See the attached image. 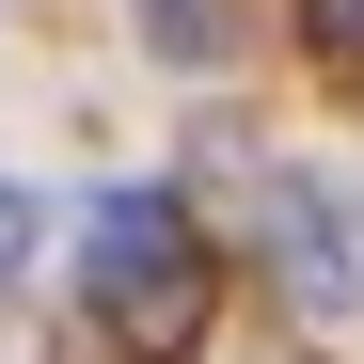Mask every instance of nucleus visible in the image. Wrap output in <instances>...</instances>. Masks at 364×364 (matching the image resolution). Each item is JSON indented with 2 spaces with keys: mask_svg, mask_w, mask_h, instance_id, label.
<instances>
[{
  "mask_svg": "<svg viewBox=\"0 0 364 364\" xmlns=\"http://www.w3.org/2000/svg\"><path fill=\"white\" fill-rule=\"evenodd\" d=\"M80 301H95V333L127 348V364H191L206 317H222V254L191 237L174 191H95V222H80Z\"/></svg>",
  "mask_w": 364,
  "mask_h": 364,
  "instance_id": "f257e3e1",
  "label": "nucleus"
},
{
  "mask_svg": "<svg viewBox=\"0 0 364 364\" xmlns=\"http://www.w3.org/2000/svg\"><path fill=\"white\" fill-rule=\"evenodd\" d=\"M254 222H269V269H285V301H301V317H348L364 254H348V206L317 191V174H269V191H254Z\"/></svg>",
  "mask_w": 364,
  "mask_h": 364,
  "instance_id": "f03ea898",
  "label": "nucleus"
},
{
  "mask_svg": "<svg viewBox=\"0 0 364 364\" xmlns=\"http://www.w3.org/2000/svg\"><path fill=\"white\" fill-rule=\"evenodd\" d=\"M143 48H159V64H222V48H237V0H143Z\"/></svg>",
  "mask_w": 364,
  "mask_h": 364,
  "instance_id": "7ed1b4c3",
  "label": "nucleus"
},
{
  "mask_svg": "<svg viewBox=\"0 0 364 364\" xmlns=\"http://www.w3.org/2000/svg\"><path fill=\"white\" fill-rule=\"evenodd\" d=\"M301 32H317V64H348V80H364V0H301Z\"/></svg>",
  "mask_w": 364,
  "mask_h": 364,
  "instance_id": "20e7f679",
  "label": "nucleus"
},
{
  "mask_svg": "<svg viewBox=\"0 0 364 364\" xmlns=\"http://www.w3.org/2000/svg\"><path fill=\"white\" fill-rule=\"evenodd\" d=\"M16 269H32V191L0 174V285H16Z\"/></svg>",
  "mask_w": 364,
  "mask_h": 364,
  "instance_id": "39448f33",
  "label": "nucleus"
}]
</instances>
